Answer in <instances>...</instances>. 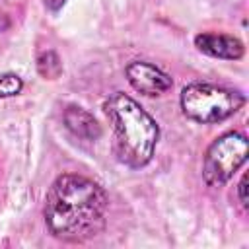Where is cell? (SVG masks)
<instances>
[{
  "instance_id": "5",
  "label": "cell",
  "mask_w": 249,
  "mask_h": 249,
  "mask_svg": "<svg viewBox=\"0 0 249 249\" xmlns=\"http://www.w3.org/2000/svg\"><path fill=\"white\" fill-rule=\"evenodd\" d=\"M124 76L132 89L142 95H163L173 88V80L167 72L146 60H132L124 68Z\"/></svg>"
},
{
  "instance_id": "11",
  "label": "cell",
  "mask_w": 249,
  "mask_h": 249,
  "mask_svg": "<svg viewBox=\"0 0 249 249\" xmlns=\"http://www.w3.org/2000/svg\"><path fill=\"white\" fill-rule=\"evenodd\" d=\"M66 0H45V6L51 10V12H58L62 6H64Z\"/></svg>"
},
{
  "instance_id": "12",
  "label": "cell",
  "mask_w": 249,
  "mask_h": 249,
  "mask_svg": "<svg viewBox=\"0 0 249 249\" xmlns=\"http://www.w3.org/2000/svg\"><path fill=\"white\" fill-rule=\"evenodd\" d=\"M8 27H10V18L0 12V31H6Z\"/></svg>"
},
{
  "instance_id": "10",
  "label": "cell",
  "mask_w": 249,
  "mask_h": 249,
  "mask_svg": "<svg viewBox=\"0 0 249 249\" xmlns=\"http://www.w3.org/2000/svg\"><path fill=\"white\" fill-rule=\"evenodd\" d=\"M245 191H247V175H243L241 177V181H239V185H237V196H239V202H241V206L243 208H247V195H245Z\"/></svg>"
},
{
  "instance_id": "6",
  "label": "cell",
  "mask_w": 249,
  "mask_h": 249,
  "mask_svg": "<svg viewBox=\"0 0 249 249\" xmlns=\"http://www.w3.org/2000/svg\"><path fill=\"white\" fill-rule=\"evenodd\" d=\"M195 47L202 54L220 60H239L245 54L243 41L228 33H212V31L198 33L195 35Z\"/></svg>"
},
{
  "instance_id": "7",
  "label": "cell",
  "mask_w": 249,
  "mask_h": 249,
  "mask_svg": "<svg viewBox=\"0 0 249 249\" xmlns=\"http://www.w3.org/2000/svg\"><path fill=\"white\" fill-rule=\"evenodd\" d=\"M62 123L74 136H78L82 140L91 142L101 136V126L95 121V117L80 105H68L62 113Z\"/></svg>"
},
{
  "instance_id": "8",
  "label": "cell",
  "mask_w": 249,
  "mask_h": 249,
  "mask_svg": "<svg viewBox=\"0 0 249 249\" xmlns=\"http://www.w3.org/2000/svg\"><path fill=\"white\" fill-rule=\"evenodd\" d=\"M37 70L45 80H56L62 74V62L54 51H45L37 56Z\"/></svg>"
},
{
  "instance_id": "9",
  "label": "cell",
  "mask_w": 249,
  "mask_h": 249,
  "mask_svg": "<svg viewBox=\"0 0 249 249\" xmlns=\"http://www.w3.org/2000/svg\"><path fill=\"white\" fill-rule=\"evenodd\" d=\"M23 89V80L14 72L0 74V99L14 97Z\"/></svg>"
},
{
  "instance_id": "1",
  "label": "cell",
  "mask_w": 249,
  "mask_h": 249,
  "mask_svg": "<svg viewBox=\"0 0 249 249\" xmlns=\"http://www.w3.org/2000/svg\"><path fill=\"white\" fill-rule=\"evenodd\" d=\"M107 208L109 196L101 185L78 173H62L47 193L43 214L56 239L82 243L105 228Z\"/></svg>"
},
{
  "instance_id": "3",
  "label": "cell",
  "mask_w": 249,
  "mask_h": 249,
  "mask_svg": "<svg viewBox=\"0 0 249 249\" xmlns=\"http://www.w3.org/2000/svg\"><path fill=\"white\" fill-rule=\"evenodd\" d=\"M179 105L187 119L200 124H214L233 117L245 105V95L224 86L195 82L183 88Z\"/></svg>"
},
{
  "instance_id": "4",
  "label": "cell",
  "mask_w": 249,
  "mask_h": 249,
  "mask_svg": "<svg viewBox=\"0 0 249 249\" xmlns=\"http://www.w3.org/2000/svg\"><path fill=\"white\" fill-rule=\"evenodd\" d=\"M249 142L243 132L230 130L218 136L204 152L202 160V179L208 187L226 185L235 171L247 161Z\"/></svg>"
},
{
  "instance_id": "2",
  "label": "cell",
  "mask_w": 249,
  "mask_h": 249,
  "mask_svg": "<svg viewBox=\"0 0 249 249\" xmlns=\"http://www.w3.org/2000/svg\"><path fill=\"white\" fill-rule=\"evenodd\" d=\"M113 124V148L117 160L130 169L148 165L160 138L156 119L130 95L115 91L103 105Z\"/></svg>"
}]
</instances>
